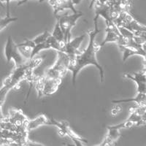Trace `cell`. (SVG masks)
I'll return each instance as SVG.
<instances>
[{
	"label": "cell",
	"mask_w": 146,
	"mask_h": 146,
	"mask_svg": "<svg viewBox=\"0 0 146 146\" xmlns=\"http://www.w3.org/2000/svg\"><path fill=\"white\" fill-rule=\"evenodd\" d=\"M98 18L95 17L94 18V29L89 30L87 34L89 36V43L87 48L84 50L80 52L79 54L76 55L72 58H70L68 65V70L71 71L72 74V84L73 86L76 85V78L78 73L85 66L88 65H93L98 69L100 75L101 82L104 81L105 79V73L102 66L100 64L96 59V53L102 48L100 45H97L95 42V38L98 34L102 32V30L98 28Z\"/></svg>",
	"instance_id": "6da1fadb"
},
{
	"label": "cell",
	"mask_w": 146,
	"mask_h": 146,
	"mask_svg": "<svg viewBox=\"0 0 146 146\" xmlns=\"http://www.w3.org/2000/svg\"><path fill=\"white\" fill-rule=\"evenodd\" d=\"M106 22V32L107 35L105 40L100 44V46L102 48L104 45L108 42H116L118 43L121 38V35L117 28L116 25L113 21H105Z\"/></svg>",
	"instance_id": "ba28073f"
},
{
	"label": "cell",
	"mask_w": 146,
	"mask_h": 146,
	"mask_svg": "<svg viewBox=\"0 0 146 146\" xmlns=\"http://www.w3.org/2000/svg\"><path fill=\"white\" fill-rule=\"evenodd\" d=\"M145 98L146 94L145 93H137L135 97L131 99H123V100H113V103H128L135 102L137 104V106H145Z\"/></svg>",
	"instance_id": "4fadbf2b"
},
{
	"label": "cell",
	"mask_w": 146,
	"mask_h": 146,
	"mask_svg": "<svg viewBox=\"0 0 146 146\" xmlns=\"http://www.w3.org/2000/svg\"><path fill=\"white\" fill-rule=\"evenodd\" d=\"M18 20V18L10 16V13H7L6 16L0 19V32H2L4 29H5L8 25L13 22Z\"/></svg>",
	"instance_id": "5bb4252c"
},
{
	"label": "cell",
	"mask_w": 146,
	"mask_h": 146,
	"mask_svg": "<svg viewBox=\"0 0 146 146\" xmlns=\"http://www.w3.org/2000/svg\"><path fill=\"white\" fill-rule=\"evenodd\" d=\"M58 58L54 64L46 70L45 76L55 79H63L66 72L68 71V65L70 57L64 52L57 51Z\"/></svg>",
	"instance_id": "3957f363"
},
{
	"label": "cell",
	"mask_w": 146,
	"mask_h": 146,
	"mask_svg": "<svg viewBox=\"0 0 146 146\" xmlns=\"http://www.w3.org/2000/svg\"><path fill=\"white\" fill-rule=\"evenodd\" d=\"M121 137L120 129L115 128L113 126H108V134L104 140L102 142L100 146H111Z\"/></svg>",
	"instance_id": "8fae6325"
},
{
	"label": "cell",
	"mask_w": 146,
	"mask_h": 146,
	"mask_svg": "<svg viewBox=\"0 0 146 146\" xmlns=\"http://www.w3.org/2000/svg\"><path fill=\"white\" fill-rule=\"evenodd\" d=\"M86 35V33L83 34V35L78 36L76 38L73 39L72 40H70V41L67 42L64 48V52L68 55L70 58H72L76 55L79 54L81 52L80 51L79 48H80V46L83 41L84 40Z\"/></svg>",
	"instance_id": "9c48e42d"
},
{
	"label": "cell",
	"mask_w": 146,
	"mask_h": 146,
	"mask_svg": "<svg viewBox=\"0 0 146 146\" xmlns=\"http://www.w3.org/2000/svg\"><path fill=\"white\" fill-rule=\"evenodd\" d=\"M49 125L58 128V133L62 136H68L75 145L82 146L83 143H88V140L77 134L66 121H58L53 118H49Z\"/></svg>",
	"instance_id": "277c9868"
},
{
	"label": "cell",
	"mask_w": 146,
	"mask_h": 146,
	"mask_svg": "<svg viewBox=\"0 0 146 146\" xmlns=\"http://www.w3.org/2000/svg\"><path fill=\"white\" fill-rule=\"evenodd\" d=\"M121 51L123 52V62H125L130 56L138 55L145 58V46L132 47V46H119Z\"/></svg>",
	"instance_id": "30bf717a"
},
{
	"label": "cell",
	"mask_w": 146,
	"mask_h": 146,
	"mask_svg": "<svg viewBox=\"0 0 146 146\" xmlns=\"http://www.w3.org/2000/svg\"><path fill=\"white\" fill-rule=\"evenodd\" d=\"M63 79H55L45 76H35L33 85L37 91L39 97L48 96L58 91Z\"/></svg>",
	"instance_id": "7a4b0ae2"
},
{
	"label": "cell",
	"mask_w": 146,
	"mask_h": 146,
	"mask_svg": "<svg viewBox=\"0 0 146 146\" xmlns=\"http://www.w3.org/2000/svg\"><path fill=\"white\" fill-rule=\"evenodd\" d=\"M83 13L80 12H77L74 13L72 15H70L68 13H66L64 15L57 17V21H58L59 26L63 32L64 36L65 42H67L71 39V30L73 27L76 25L77 21L83 16Z\"/></svg>",
	"instance_id": "5b68a950"
},
{
	"label": "cell",
	"mask_w": 146,
	"mask_h": 146,
	"mask_svg": "<svg viewBox=\"0 0 146 146\" xmlns=\"http://www.w3.org/2000/svg\"><path fill=\"white\" fill-rule=\"evenodd\" d=\"M50 34L49 33V32L46 30V31H45L42 34H41V35H38L37 36H36V37H35L34 39H32V41L34 42V43H35V45H36V44L42 43V42H45V40L48 38V36H50Z\"/></svg>",
	"instance_id": "2e32d148"
},
{
	"label": "cell",
	"mask_w": 146,
	"mask_h": 146,
	"mask_svg": "<svg viewBox=\"0 0 146 146\" xmlns=\"http://www.w3.org/2000/svg\"><path fill=\"white\" fill-rule=\"evenodd\" d=\"M10 88H8L7 86L2 85V86L0 88V107L2 108L4 102H5L7 95L8 94L9 91H10Z\"/></svg>",
	"instance_id": "9a60e30c"
},
{
	"label": "cell",
	"mask_w": 146,
	"mask_h": 146,
	"mask_svg": "<svg viewBox=\"0 0 146 146\" xmlns=\"http://www.w3.org/2000/svg\"><path fill=\"white\" fill-rule=\"evenodd\" d=\"M42 125H49V118H47L45 115H40L33 120L28 119L25 123L26 129L28 132Z\"/></svg>",
	"instance_id": "7c38bea8"
},
{
	"label": "cell",
	"mask_w": 146,
	"mask_h": 146,
	"mask_svg": "<svg viewBox=\"0 0 146 146\" xmlns=\"http://www.w3.org/2000/svg\"><path fill=\"white\" fill-rule=\"evenodd\" d=\"M5 56L7 63H10L11 60H13L15 66L25 64L28 61L20 53L17 44L15 43L11 36L7 37V42L5 47Z\"/></svg>",
	"instance_id": "8992f818"
},
{
	"label": "cell",
	"mask_w": 146,
	"mask_h": 146,
	"mask_svg": "<svg viewBox=\"0 0 146 146\" xmlns=\"http://www.w3.org/2000/svg\"><path fill=\"white\" fill-rule=\"evenodd\" d=\"M145 69H143L138 72L124 73L123 76L127 79L135 82L137 84V93H145L146 92V76Z\"/></svg>",
	"instance_id": "52a82bcc"
}]
</instances>
